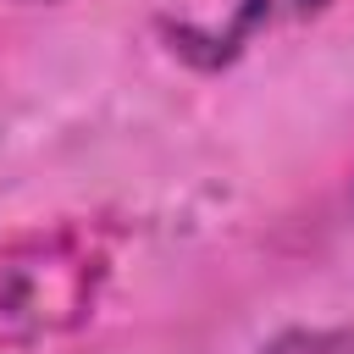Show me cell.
Segmentation results:
<instances>
[{"label": "cell", "mask_w": 354, "mask_h": 354, "mask_svg": "<svg viewBox=\"0 0 354 354\" xmlns=\"http://www.w3.org/2000/svg\"><path fill=\"white\" fill-rule=\"evenodd\" d=\"M260 354H354V326H288Z\"/></svg>", "instance_id": "obj_3"}, {"label": "cell", "mask_w": 354, "mask_h": 354, "mask_svg": "<svg viewBox=\"0 0 354 354\" xmlns=\"http://www.w3.org/2000/svg\"><path fill=\"white\" fill-rule=\"evenodd\" d=\"M105 249L88 227H39L0 249V348H33L94 315Z\"/></svg>", "instance_id": "obj_1"}, {"label": "cell", "mask_w": 354, "mask_h": 354, "mask_svg": "<svg viewBox=\"0 0 354 354\" xmlns=\"http://www.w3.org/2000/svg\"><path fill=\"white\" fill-rule=\"evenodd\" d=\"M28 6H50V0H28Z\"/></svg>", "instance_id": "obj_4"}, {"label": "cell", "mask_w": 354, "mask_h": 354, "mask_svg": "<svg viewBox=\"0 0 354 354\" xmlns=\"http://www.w3.org/2000/svg\"><path fill=\"white\" fill-rule=\"evenodd\" d=\"M321 6H326V0H238L221 28H177V33H171V50L188 55L194 66H232L260 33L288 28V22H304V17H315Z\"/></svg>", "instance_id": "obj_2"}]
</instances>
